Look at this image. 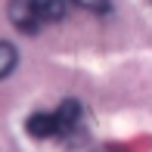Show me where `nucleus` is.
Segmentation results:
<instances>
[{
  "label": "nucleus",
  "instance_id": "obj_1",
  "mask_svg": "<svg viewBox=\"0 0 152 152\" xmlns=\"http://www.w3.org/2000/svg\"><path fill=\"white\" fill-rule=\"evenodd\" d=\"M65 12H68V0H10V22L25 34H34L47 25L62 22Z\"/></svg>",
  "mask_w": 152,
  "mask_h": 152
},
{
  "label": "nucleus",
  "instance_id": "obj_2",
  "mask_svg": "<svg viewBox=\"0 0 152 152\" xmlns=\"http://www.w3.org/2000/svg\"><path fill=\"white\" fill-rule=\"evenodd\" d=\"M25 130L37 140H50V137H59V124H56V112H34L28 121H25Z\"/></svg>",
  "mask_w": 152,
  "mask_h": 152
},
{
  "label": "nucleus",
  "instance_id": "obj_3",
  "mask_svg": "<svg viewBox=\"0 0 152 152\" xmlns=\"http://www.w3.org/2000/svg\"><path fill=\"white\" fill-rule=\"evenodd\" d=\"M56 124H59V137L78 134V127H81V102L65 99V102L56 109Z\"/></svg>",
  "mask_w": 152,
  "mask_h": 152
},
{
  "label": "nucleus",
  "instance_id": "obj_4",
  "mask_svg": "<svg viewBox=\"0 0 152 152\" xmlns=\"http://www.w3.org/2000/svg\"><path fill=\"white\" fill-rule=\"evenodd\" d=\"M19 62V53L12 44H6V40H0V78H10L12 68H16Z\"/></svg>",
  "mask_w": 152,
  "mask_h": 152
},
{
  "label": "nucleus",
  "instance_id": "obj_5",
  "mask_svg": "<svg viewBox=\"0 0 152 152\" xmlns=\"http://www.w3.org/2000/svg\"><path fill=\"white\" fill-rule=\"evenodd\" d=\"M68 3H78L81 10H90V12H102V10H109V0H68Z\"/></svg>",
  "mask_w": 152,
  "mask_h": 152
},
{
  "label": "nucleus",
  "instance_id": "obj_6",
  "mask_svg": "<svg viewBox=\"0 0 152 152\" xmlns=\"http://www.w3.org/2000/svg\"><path fill=\"white\" fill-rule=\"evenodd\" d=\"M96 152H121V149H115V146H102V149H96Z\"/></svg>",
  "mask_w": 152,
  "mask_h": 152
}]
</instances>
